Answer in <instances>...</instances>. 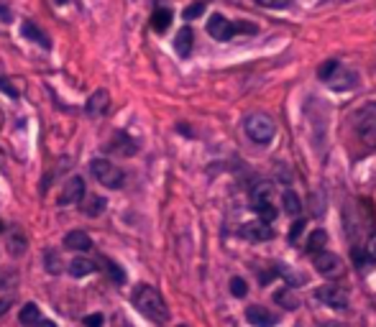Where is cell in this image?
Instances as JSON below:
<instances>
[{
  "label": "cell",
  "mask_w": 376,
  "mask_h": 327,
  "mask_svg": "<svg viewBox=\"0 0 376 327\" xmlns=\"http://www.w3.org/2000/svg\"><path fill=\"white\" fill-rule=\"evenodd\" d=\"M64 248L69 250H90L92 248V238L85 231H72L64 235Z\"/></svg>",
  "instance_id": "cell-11"
},
{
  "label": "cell",
  "mask_w": 376,
  "mask_h": 327,
  "mask_svg": "<svg viewBox=\"0 0 376 327\" xmlns=\"http://www.w3.org/2000/svg\"><path fill=\"white\" fill-rule=\"evenodd\" d=\"M208 34H210L215 41H228L233 34H236V26H233L225 16L215 13V16H210V21H208Z\"/></svg>",
  "instance_id": "cell-8"
},
{
  "label": "cell",
  "mask_w": 376,
  "mask_h": 327,
  "mask_svg": "<svg viewBox=\"0 0 376 327\" xmlns=\"http://www.w3.org/2000/svg\"><path fill=\"white\" fill-rule=\"evenodd\" d=\"M134 307L138 309L146 319L156 322V325H164L166 319H169L166 302L162 299V294H159L154 287H149V284H138V287L134 289Z\"/></svg>",
  "instance_id": "cell-1"
},
{
  "label": "cell",
  "mask_w": 376,
  "mask_h": 327,
  "mask_svg": "<svg viewBox=\"0 0 376 327\" xmlns=\"http://www.w3.org/2000/svg\"><path fill=\"white\" fill-rule=\"evenodd\" d=\"M67 271L72 274V276H75V279H82V276H90V274H95L97 266H95V261H90V259H75L67 266Z\"/></svg>",
  "instance_id": "cell-16"
},
{
  "label": "cell",
  "mask_w": 376,
  "mask_h": 327,
  "mask_svg": "<svg viewBox=\"0 0 376 327\" xmlns=\"http://www.w3.org/2000/svg\"><path fill=\"white\" fill-rule=\"evenodd\" d=\"M246 291H249V287H246V281L243 279H231V294L233 297H246Z\"/></svg>",
  "instance_id": "cell-30"
},
{
  "label": "cell",
  "mask_w": 376,
  "mask_h": 327,
  "mask_svg": "<svg viewBox=\"0 0 376 327\" xmlns=\"http://www.w3.org/2000/svg\"><path fill=\"white\" fill-rule=\"evenodd\" d=\"M5 246H8L10 256H13V259H18V256H23V253H26V248H29V241H26V235H23L18 228H13V231L8 233V241H5Z\"/></svg>",
  "instance_id": "cell-13"
},
{
  "label": "cell",
  "mask_w": 376,
  "mask_h": 327,
  "mask_svg": "<svg viewBox=\"0 0 376 327\" xmlns=\"http://www.w3.org/2000/svg\"><path fill=\"white\" fill-rule=\"evenodd\" d=\"M241 235L246 241H253V243H264V241H271L274 238V228L269 222L264 220H256V222H246L241 228Z\"/></svg>",
  "instance_id": "cell-7"
},
{
  "label": "cell",
  "mask_w": 376,
  "mask_h": 327,
  "mask_svg": "<svg viewBox=\"0 0 376 327\" xmlns=\"http://www.w3.org/2000/svg\"><path fill=\"white\" fill-rule=\"evenodd\" d=\"M85 197V179L82 176H72L67 184H64V189H62V197H59V205H77L79 200Z\"/></svg>",
  "instance_id": "cell-9"
},
{
  "label": "cell",
  "mask_w": 376,
  "mask_h": 327,
  "mask_svg": "<svg viewBox=\"0 0 376 327\" xmlns=\"http://www.w3.org/2000/svg\"><path fill=\"white\" fill-rule=\"evenodd\" d=\"M82 210H85V215H90V218H97L100 212H105V200L97 197V194H92V197H87V202L82 205Z\"/></svg>",
  "instance_id": "cell-22"
},
{
  "label": "cell",
  "mask_w": 376,
  "mask_h": 327,
  "mask_svg": "<svg viewBox=\"0 0 376 327\" xmlns=\"http://www.w3.org/2000/svg\"><path fill=\"white\" fill-rule=\"evenodd\" d=\"M90 169H92V176H95L100 184H105V187H110V189H118L121 184H123V172L118 169L116 164L105 161V159H92V164H90Z\"/></svg>",
  "instance_id": "cell-4"
},
{
  "label": "cell",
  "mask_w": 376,
  "mask_h": 327,
  "mask_svg": "<svg viewBox=\"0 0 376 327\" xmlns=\"http://www.w3.org/2000/svg\"><path fill=\"white\" fill-rule=\"evenodd\" d=\"M315 269L325 279H338L343 274V261L330 250H320V253H315Z\"/></svg>",
  "instance_id": "cell-5"
},
{
  "label": "cell",
  "mask_w": 376,
  "mask_h": 327,
  "mask_svg": "<svg viewBox=\"0 0 376 327\" xmlns=\"http://www.w3.org/2000/svg\"><path fill=\"white\" fill-rule=\"evenodd\" d=\"M192 41H195V34H192L190 26L179 29L177 39H174V49H177V54H179V57H190V51H192Z\"/></svg>",
  "instance_id": "cell-15"
},
{
  "label": "cell",
  "mask_w": 376,
  "mask_h": 327,
  "mask_svg": "<svg viewBox=\"0 0 376 327\" xmlns=\"http://www.w3.org/2000/svg\"><path fill=\"white\" fill-rule=\"evenodd\" d=\"M57 3H67V0H57Z\"/></svg>",
  "instance_id": "cell-40"
},
{
  "label": "cell",
  "mask_w": 376,
  "mask_h": 327,
  "mask_svg": "<svg viewBox=\"0 0 376 327\" xmlns=\"http://www.w3.org/2000/svg\"><path fill=\"white\" fill-rule=\"evenodd\" d=\"M108 271H110V276H113V281L116 284H125V271L118 266V263H113V261H105Z\"/></svg>",
  "instance_id": "cell-29"
},
{
  "label": "cell",
  "mask_w": 376,
  "mask_h": 327,
  "mask_svg": "<svg viewBox=\"0 0 376 327\" xmlns=\"http://www.w3.org/2000/svg\"><path fill=\"white\" fill-rule=\"evenodd\" d=\"M259 5H264V8H271V10H281V8H287L292 0H256Z\"/></svg>",
  "instance_id": "cell-31"
},
{
  "label": "cell",
  "mask_w": 376,
  "mask_h": 327,
  "mask_svg": "<svg viewBox=\"0 0 376 327\" xmlns=\"http://www.w3.org/2000/svg\"><path fill=\"white\" fill-rule=\"evenodd\" d=\"M18 319H21V325H23V327L39 325V322H41V312H39V307H36L34 302H29V304H23V307H21Z\"/></svg>",
  "instance_id": "cell-17"
},
{
  "label": "cell",
  "mask_w": 376,
  "mask_h": 327,
  "mask_svg": "<svg viewBox=\"0 0 376 327\" xmlns=\"http://www.w3.org/2000/svg\"><path fill=\"white\" fill-rule=\"evenodd\" d=\"M21 36L34 41V44H39V47L49 49V36L39 29V26H36V23H34V21H23V26H21Z\"/></svg>",
  "instance_id": "cell-12"
},
{
  "label": "cell",
  "mask_w": 376,
  "mask_h": 327,
  "mask_svg": "<svg viewBox=\"0 0 376 327\" xmlns=\"http://www.w3.org/2000/svg\"><path fill=\"white\" fill-rule=\"evenodd\" d=\"M39 327H57V325H54V322H49V319H47V322H39Z\"/></svg>",
  "instance_id": "cell-38"
},
{
  "label": "cell",
  "mask_w": 376,
  "mask_h": 327,
  "mask_svg": "<svg viewBox=\"0 0 376 327\" xmlns=\"http://www.w3.org/2000/svg\"><path fill=\"white\" fill-rule=\"evenodd\" d=\"M281 202H284V212H287V215H292V218H297L299 212H302V200H299V197L292 192V189H287V192H284Z\"/></svg>",
  "instance_id": "cell-21"
},
{
  "label": "cell",
  "mask_w": 376,
  "mask_h": 327,
  "mask_svg": "<svg viewBox=\"0 0 376 327\" xmlns=\"http://www.w3.org/2000/svg\"><path fill=\"white\" fill-rule=\"evenodd\" d=\"M305 233V220H294L292 222V231H290V241L297 243V238Z\"/></svg>",
  "instance_id": "cell-32"
},
{
  "label": "cell",
  "mask_w": 376,
  "mask_h": 327,
  "mask_svg": "<svg viewBox=\"0 0 376 327\" xmlns=\"http://www.w3.org/2000/svg\"><path fill=\"white\" fill-rule=\"evenodd\" d=\"M151 26H154V31L164 34V31L172 26V10L169 8H156L154 16H151Z\"/></svg>",
  "instance_id": "cell-19"
},
{
  "label": "cell",
  "mask_w": 376,
  "mask_h": 327,
  "mask_svg": "<svg viewBox=\"0 0 376 327\" xmlns=\"http://www.w3.org/2000/svg\"><path fill=\"white\" fill-rule=\"evenodd\" d=\"M103 315H90V317H85V327H103Z\"/></svg>",
  "instance_id": "cell-35"
},
{
  "label": "cell",
  "mask_w": 376,
  "mask_h": 327,
  "mask_svg": "<svg viewBox=\"0 0 376 327\" xmlns=\"http://www.w3.org/2000/svg\"><path fill=\"white\" fill-rule=\"evenodd\" d=\"M113 141H116V144H113V151H118L121 156H134L136 151H138V146L134 144V138H128V135H123V133H118Z\"/></svg>",
  "instance_id": "cell-20"
},
{
  "label": "cell",
  "mask_w": 376,
  "mask_h": 327,
  "mask_svg": "<svg viewBox=\"0 0 376 327\" xmlns=\"http://www.w3.org/2000/svg\"><path fill=\"white\" fill-rule=\"evenodd\" d=\"M62 259H59V253L54 248H49V250H44V269L49 271V274H59L62 271Z\"/></svg>",
  "instance_id": "cell-24"
},
{
  "label": "cell",
  "mask_w": 376,
  "mask_h": 327,
  "mask_svg": "<svg viewBox=\"0 0 376 327\" xmlns=\"http://www.w3.org/2000/svg\"><path fill=\"white\" fill-rule=\"evenodd\" d=\"M253 210H256V215H259V220H264V222H271L274 218H277V207H274V202L253 205Z\"/></svg>",
  "instance_id": "cell-26"
},
{
  "label": "cell",
  "mask_w": 376,
  "mask_h": 327,
  "mask_svg": "<svg viewBox=\"0 0 376 327\" xmlns=\"http://www.w3.org/2000/svg\"><path fill=\"white\" fill-rule=\"evenodd\" d=\"M0 90H3V92H5L8 97H18V90L10 85V82L5 77H0Z\"/></svg>",
  "instance_id": "cell-34"
},
{
  "label": "cell",
  "mask_w": 376,
  "mask_h": 327,
  "mask_svg": "<svg viewBox=\"0 0 376 327\" xmlns=\"http://www.w3.org/2000/svg\"><path fill=\"white\" fill-rule=\"evenodd\" d=\"M356 133L364 144L376 148V105L361 107L356 113Z\"/></svg>",
  "instance_id": "cell-3"
},
{
  "label": "cell",
  "mask_w": 376,
  "mask_h": 327,
  "mask_svg": "<svg viewBox=\"0 0 376 327\" xmlns=\"http://www.w3.org/2000/svg\"><path fill=\"white\" fill-rule=\"evenodd\" d=\"M246 319L253 327H274L279 322V317L274 312H269L266 307H249L246 309Z\"/></svg>",
  "instance_id": "cell-10"
},
{
  "label": "cell",
  "mask_w": 376,
  "mask_h": 327,
  "mask_svg": "<svg viewBox=\"0 0 376 327\" xmlns=\"http://www.w3.org/2000/svg\"><path fill=\"white\" fill-rule=\"evenodd\" d=\"M0 233H3V222H0Z\"/></svg>",
  "instance_id": "cell-41"
},
{
  "label": "cell",
  "mask_w": 376,
  "mask_h": 327,
  "mask_svg": "<svg viewBox=\"0 0 376 327\" xmlns=\"http://www.w3.org/2000/svg\"><path fill=\"white\" fill-rule=\"evenodd\" d=\"M328 82L333 90H348V87H353V82H356V75H346V77H343V67H340Z\"/></svg>",
  "instance_id": "cell-23"
},
{
  "label": "cell",
  "mask_w": 376,
  "mask_h": 327,
  "mask_svg": "<svg viewBox=\"0 0 376 327\" xmlns=\"http://www.w3.org/2000/svg\"><path fill=\"white\" fill-rule=\"evenodd\" d=\"M325 243H328V233L325 231H315L312 233V235H310V241H308V250L310 253H320V250H323V246H325Z\"/></svg>",
  "instance_id": "cell-25"
},
{
  "label": "cell",
  "mask_w": 376,
  "mask_h": 327,
  "mask_svg": "<svg viewBox=\"0 0 376 327\" xmlns=\"http://www.w3.org/2000/svg\"><path fill=\"white\" fill-rule=\"evenodd\" d=\"M364 253H366L368 261H376V233L366 241V246H364Z\"/></svg>",
  "instance_id": "cell-33"
},
{
  "label": "cell",
  "mask_w": 376,
  "mask_h": 327,
  "mask_svg": "<svg viewBox=\"0 0 376 327\" xmlns=\"http://www.w3.org/2000/svg\"><path fill=\"white\" fill-rule=\"evenodd\" d=\"M328 327H346V325H333V322H330V325Z\"/></svg>",
  "instance_id": "cell-39"
},
{
  "label": "cell",
  "mask_w": 376,
  "mask_h": 327,
  "mask_svg": "<svg viewBox=\"0 0 376 327\" xmlns=\"http://www.w3.org/2000/svg\"><path fill=\"white\" fill-rule=\"evenodd\" d=\"M0 21H3V23H10V21H13V13H10V8L0 5Z\"/></svg>",
  "instance_id": "cell-36"
},
{
  "label": "cell",
  "mask_w": 376,
  "mask_h": 327,
  "mask_svg": "<svg viewBox=\"0 0 376 327\" xmlns=\"http://www.w3.org/2000/svg\"><path fill=\"white\" fill-rule=\"evenodd\" d=\"M274 302H277L279 307H284V309H297L299 307V299H297V294L292 291V287L279 289V291L274 294Z\"/></svg>",
  "instance_id": "cell-18"
},
{
  "label": "cell",
  "mask_w": 376,
  "mask_h": 327,
  "mask_svg": "<svg viewBox=\"0 0 376 327\" xmlns=\"http://www.w3.org/2000/svg\"><path fill=\"white\" fill-rule=\"evenodd\" d=\"M108 92L105 90H97V92H92L90 95V100H87V116H92V118H97V116H103L108 110Z\"/></svg>",
  "instance_id": "cell-14"
},
{
  "label": "cell",
  "mask_w": 376,
  "mask_h": 327,
  "mask_svg": "<svg viewBox=\"0 0 376 327\" xmlns=\"http://www.w3.org/2000/svg\"><path fill=\"white\" fill-rule=\"evenodd\" d=\"M203 13H205V3L203 0H197V3H192V5H187V8H184V21L200 18Z\"/></svg>",
  "instance_id": "cell-28"
},
{
  "label": "cell",
  "mask_w": 376,
  "mask_h": 327,
  "mask_svg": "<svg viewBox=\"0 0 376 327\" xmlns=\"http://www.w3.org/2000/svg\"><path fill=\"white\" fill-rule=\"evenodd\" d=\"M338 69H340V62L330 59V62H325V64H323V67L318 69V75H320V79H325V82H328V79L333 77V75H336Z\"/></svg>",
  "instance_id": "cell-27"
},
{
  "label": "cell",
  "mask_w": 376,
  "mask_h": 327,
  "mask_svg": "<svg viewBox=\"0 0 376 327\" xmlns=\"http://www.w3.org/2000/svg\"><path fill=\"white\" fill-rule=\"evenodd\" d=\"M10 304H13V299H0V317H3L5 312H8Z\"/></svg>",
  "instance_id": "cell-37"
},
{
  "label": "cell",
  "mask_w": 376,
  "mask_h": 327,
  "mask_svg": "<svg viewBox=\"0 0 376 327\" xmlns=\"http://www.w3.org/2000/svg\"><path fill=\"white\" fill-rule=\"evenodd\" d=\"M315 299H318L323 307H330V309H346L348 307V294L340 287L315 289Z\"/></svg>",
  "instance_id": "cell-6"
},
{
  "label": "cell",
  "mask_w": 376,
  "mask_h": 327,
  "mask_svg": "<svg viewBox=\"0 0 376 327\" xmlns=\"http://www.w3.org/2000/svg\"><path fill=\"white\" fill-rule=\"evenodd\" d=\"M243 131H246V135H249L253 144L266 146L271 138H274V133H277V125H274V120H271L269 116H264V113H251V116H246V120H243Z\"/></svg>",
  "instance_id": "cell-2"
}]
</instances>
